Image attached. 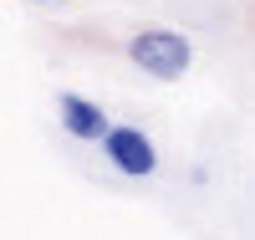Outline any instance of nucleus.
I'll return each instance as SVG.
<instances>
[{
  "label": "nucleus",
  "instance_id": "3",
  "mask_svg": "<svg viewBox=\"0 0 255 240\" xmlns=\"http://www.w3.org/2000/svg\"><path fill=\"white\" fill-rule=\"evenodd\" d=\"M56 123H61V133L77 138V143H102L113 133V118L82 92H61L56 97Z\"/></svg>",
  "mask_w": 255,
  "mask_h": 240
},
{
  "label": "nucleus",
  "instance_id": "2",
  "mask_svg": "<svg viewBox=\"0 0 255 240\" xmlns=\"http://www.w3.org/2000/svg\"><path fill=\"white\" fill-rule=\"evenodd\" d=\"M102 154H108V164L118 174H128V179H148V174H158V148L133 123H113V133L102 138Z\"/></svg>",
  "mask_w": 255,
  "mask_h": 240
},
{
  "label": "nucleus",
  "instance_id": "4",
  "mask_svg": "<svg viewBox=\"0 0 255 240\" xmlns=\"http://www.w3.org/2000/svg\"><path fill=\"white\" fill-rule=\"evenodd\" d=\"M41 5H46V0H41Z\"/></svg>",
  "mask_w": 255,
  "mask_h": 240
},
{
  "label": "nucleus",
  "instance_id": "1",
  "mask_svg": "<svg viewBox=\"0 0 255 240\" xmlns=\"http://www.w3.org/2000/svg\"><path fill=\"white\" fill-rule=\"evenodd\" d=\"M128 61L153 82H179L194 67V41L184 31H174V26H143L128 41Z\"/></svg>",
  "mask_w": 255,
  "mask_h": 240
}]
</instances>
